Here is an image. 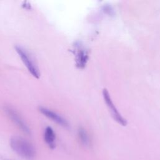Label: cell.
<instances>
[{"instance_id": "cell-1", "label": "cell", "mask_w": 160, "mask_h": 160, "mask_svg": "<svg viewBox=\"0 0 160 160\" xmlns=\"http://www.w3.org/2000/svg\"><path fill=\"white\" fill-rule=\"evenodd\" d=\"M10 146L19 156L28 160L34 158L35 149L33 145L26 139L18 136H12L10 139Z\"/></svg>"}, {"instance_id": "cell-2", "label": "cell", "mask_w": 160, "mask_h": 160, "mask_svg": "<svg viewBox=\"0 0 160 160\" xmlns=\"http://www.w3.org/2000/svg\"><path fill=\"white\" fill-rule=\"evenodd\" d=\"M15 48L18 54L21 58L23 63L26 66L28 71L32 74V75L34 77L36 78H39L40 74H39L38 68H37L34 61L32 60V59L29 56V54L26 52V51L24 48H22L21 46H16Z\"/></svg>"}, {"instance_id": "cell-3", "label": "cell", "mask_w": 160, "mask_h": 160, "mask_svg": "<svg viewBox=\"0 0 160 160\" xmlns=\"http://www.w3.org/2000/svg\"><path fill=\"white\" fill-rule=\"evenodd\" d=\"M102 94H103V97L104 99V101H105L107 106L109 108V112H110L112 117L114 118V119L116 122H118L119 124H120L121 126H126V124L128 123L126 119H124L120 114V113L118 112V111L114 106V105L111 99L109 93L107 89L104 88L102 90Z\"/></svg>"}, {"instance_id": "cell-4", "label": "cell", "mask_w": 160, "mask_h": 160, "mask_svg": "<svg viewBox=\"0 0 160 160\" xmlns=\"http://www.w3.org/2000/svg\"><path fill=\"white\" fill-rule=\"evenodd\" d=\"M39 110L44 115H45L49 119H52L54 122H57L58 124H59L62 126H65V127L68 126L67 121L64 118H62L61 116H60L59 115L56 114V112H54L47 108H42V107L40 108Z\"/></svg>"}, {"instance_id": "cell-5", "label": "cell", "mask_w": 160, "mask_h": 160, "mask_svg": "<svg viewBox=\"0 0 160 160\" xmlns=\"http://www.w3.org/2000/svg\"><path fill=\"white\" fill-rule=\"evenodd\" d=\"M6 112L8 114L9 116L11 117V118L12 119V121L26 133L29 134L30 131L28 126L26 125V124L24 122V121L21 119V118L18 116V114L16 113V111H14L13 109L8 108H6Z\"/></svg>"}, {"instance_id": "cell-6", "label": "cell", "mask_w": 160, "mask_h": 160, "mask_svg": "<svg viewBox=\"0 0 160 160\" xmlns=\"http://www.w3.org/2000/svg\"><path fill=\"white\" fill-rule=\"evenodd\" d=\"M44 138L46 143L49 146L51 149H54L56 147L55 139H56V134L53 131V129L50 127L48 126L44 134Z\"/></svg>"}, {"instance_id": "cell-7", "label": "cell", "mask_w": 160, "mask_h": 160, "mask_svg": "<svg viewBox=\"0 0 160 160\" xmlns=\"http://www.w3.org/2000/svg\"><path fill=\"white\" fill-rule=\"evenodd\" d=\"M88 59V54L86 51L78 48L76 52V62L77 67L83 68Z\"/></svg>"}, {"instance_id": "cell-8", "label": "cell", "mask_w": 160, "mask_h": 160, "mask_svg": "<svg viewBox=\"0 0 160 160\" xmlns=\"http://www.w3.org/2000/svg\"><path fill=\"white\" fill-rule=\"evenodd\" d=\"M79 138L82 142V143L84 145H88L89 144V138L87 135L86 132L82 128H81L79 131Z\"/></svg>"}]
</instances>
